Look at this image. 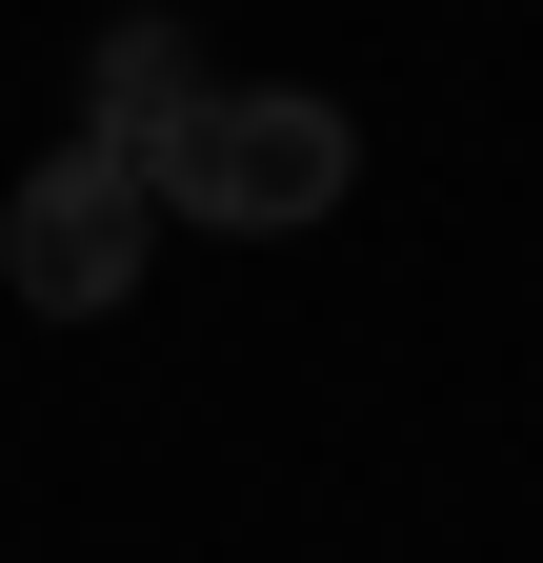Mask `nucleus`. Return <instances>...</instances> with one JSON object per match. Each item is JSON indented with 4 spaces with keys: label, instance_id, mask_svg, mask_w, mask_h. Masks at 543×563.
<instances>
[{
    "label": "nucleus",
    "instance_id": "7ed1b4c3",
    "mask_svg": "<svg viewBox=\"0 0 543 563\" xmlns=\"http://www.w3.org/2000/svg\"><path fill=\"white\" fill-rule=\"evenodd\" d=\"M201 41L181 21H101V60H81V141H121V162H142V201L181 181V141H201Z\"/></svg>",
    "mask_w": 543,
    "mask_h": 563
},
{
    "label": "nucleus",
    "instance_id": "f03ea898",
    "mask_svg": "<svg viewBox=\"0 0 543 563\" xmlns=\"http://www.w3.org/2000/svg\"><path fill=\"white\" fill-rule=\"evenodd\" d=\"M142 242H162V201H142L121 141H41V162L0 181V282H21L41 322H101L121 282H142Z\"/></svg>",
    "mask_w": 543,
    "mask_h": 563
},
{
    "label": "nucleus",
    "instance_id": "f257e3e1",
    "mask_svg": "<svg viewBox=\"0 0 543 563\" xmlns=\"http://www.w3.org/2000/svg\"><path fill=\"white\" fill-rule=\"evenodd\" d=\"M343 181H363V121L322 101V81H222L181 141V181H162V222L201 242H302V222H343Z\"/></svg>",
    "mask_w": 543,
    "mask_h": 563
}]
</instances>
